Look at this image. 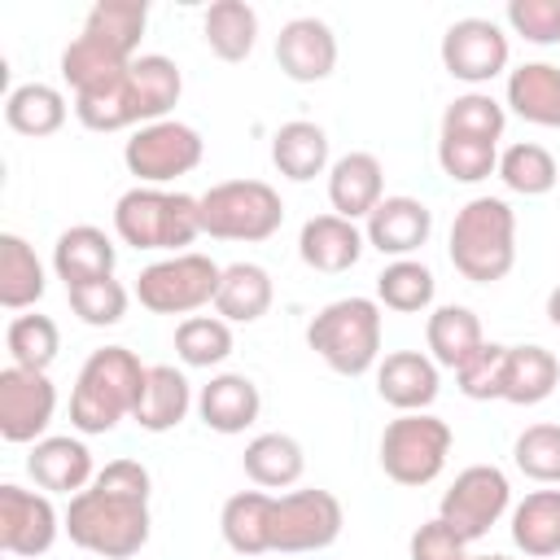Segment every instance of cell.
<instances>
[{
  "label": "cell",
  "instance_id": "obj_1",
  "mask_svg": "<svg viewBox=\"0 0 560 560\" xmlns=\"http://www.w3.org/2000/svg\"><path fill=\"white\" fill-rule=\"evenodd\" d=\"M149 494L153 477L140 459H109L92 486L66 503V538L101 560H131L153 534Z\"/></svg>",
  "mask_w": 560,
  "mask_h": 560
},
{
  "label": "cell",
  "instance_id": "obj_2",
  "mask_svg": "<svg viewBox=\"0 0 560 560\" xmlns=\"http://www.w3.org/2000/svg\"><path fill=\"white\" fill-rule=\"evenodd\" d=\"M144 372L149 368L127 346L92 350L70 389V429L83 438H101V433H114L122 420H131L144 389Z\"/></svg>",
  "mask_w": 560,
  "mask_h": 560
},
{
  "label": "cell",
  "instance_id": "obj_3",
  "mask_svg": "<svg viewBox=\"0 0 560 560\" xmlns=\"http://www.w3.org/2000/svg\"><path fill=\"white\" fill-rule=\"evenodd\" d=\"M451 267L472 284H494L516 267V210L503 197H468L446 236Z\"/></svg>",
  "mask_w": 560,
  "mask_h": 560
},
{
  "label": "cell",
  "instance_id": "obj_4",
  "mask_svg": "<svg viewBox=\"0 0 560 560\" xmlns=\"http://www.w3.org/2000/svg\"><path fill=\"white\" fill-rule=\"evenodd\" d=\"M114 232L122 245L144 254H188L201 236V206L188 192L136 184L114 201Z\"/></svg>",
  "mask_w": 560,
  "mask_h": 560
},
{
  "label": "cell",
  "instance_id": "obj_5",
  "mask_svg": "<svg viewBox=\"0 0 560 560\" xmlns=\"http://www.w3.org/2000/svg\"><path fill=\"white\" fill-rule=\"evenodd\" d=\"M381 337H385L381 302L376 298H359V293L319 306L311 315V324H306V346L337 376H368V372H376Z\"/></svg>",
  "mask_w": 560,
  "mask_h": 560
},
{
  "label": "cell",
  "instance_id": "obj_6",
  "mask_svg": "<svg viewBox=\"0 0 560 560\" xmlns=\"http://www.w3.org/2000/svg\"><path fill=\"white\" fill-rule=\"evenodd\" d=\"M201 236L214 241H271L284 223V201L267 179H223L210 184L201 197Z\"/></svg>",
  "mask_w": 560,
  "mask_h": 560
},
{
  "label": "cell",
  "instance_id": "obj_7",
  "mask_svg": "<svg viewBox=\"0 0 560 560\" xmlns=\"http://www.w3.org/2000/svg\"><path fill=\"white\" fill-rule=\"evenodd\" d=\"M451 446H455V433H451V424L442 416H433V411H402V416H394L385 424L376 455H381V468H385V477L394 486L420 490V486L442 477Z\"/></svg>",
  "mask_w": 560,
  "mask_h": 560
},
{
  "label": "cell",
  "instance_id": "obj_8",
  "mask_svg": "<svg viewBox=\"0 0 560 560\" xmlns=\"http://www.w3.org/2000/svg\"><path fill=\"white\" fill-rule=\"evenodd\" d=\"M223 267L210 254H166L136 276V302L153 315H197L201 306H214Z\"/></svg>",
  "mask_w": 560,
  "mask_h": 560
},
{
  "label": "cell",
  "instance_id": "obj_9",
  "mask_svg": "<svg viewBox=\"0 0 560 560\" xmlns=\"http://www.w3.org/2000/svg\"><path fill=\"white\" fill-rule=\"evenodd\" d=\"M206 158V140L192 122L184 118H162V122H144L127 136L122 144V162L136 175V184L149 188H166L179 175H192Z\"/></svg>",
  "mask_w": 560,
  "mask_h": 560
},
{
  "label": "cell",
  "instance_id": "obj_10",
  "mask_svg": "<svg viewBox=\"0 0 560 560\" xmlns=\"http://www.w3.org/2000/svg\"><path fill=\"white\" fill-rule=\"evenodd\" d=\"M346 529V508L332 490L302 486L276 494L271 508V551L280 556H302V551H324L341 538Z\"/></svg>",
  "mask_w": 560,
  "mask_h": 560
},
{
  "label": "cell",
  "instance_id": "obj_11",
  "mask_svg": "<svg viewBox=\"0 0 560 560\" xmlns=\"http://www.w3.org/2000/svg\"><path fill=\"white\" fill-rule=\"evenodd\" d=\"M508 512H512V481L499 464H468L464 472H455V481L438 503V516L464 542L486 538Z\"/></svg>",
  "mask_w": 560,
  "mask_h": 560
},
{
  "label": "cell",
  "instance_id": "obj_12",
  "mask_svg": "<svg viewBox=\"0 0 560 560\" xmlns=\"http://www.w3.org/2000/svg\"><path fill=\"white\" fill-rule=\"evenodd\" d=\"M438 52H442V70L455 83H468V92H477L490 79L508 74V61H512L508 31L494 18H455L446 26Z\"/></svg>",
  "mask_w": 560,
  "mask_h": 560
},
{
  "label": "cell",
  "instance_id": "obj_13",
  "mask_svg": "<svg viewBox=\"0 0 560 560\" xmlns=\"http://www.w3.org/2000/svg\"><path fill=\"white\" fill-rule=\"evenodd\" d=\"M66 534V516L57 512L52 494L26 490L18 481L0 486V551L18 560H35L52 551V542Z\"/></svg>",
  "mask_w": 560,
  "mask_h": 560
},
{
  "label": "cell",
  "instance_id": "obj_14",
  "mask_svg": "<svg viewBox=\"0 0 560 560\" xmlns=\"http://www.w3.org/2000/svg\"><path fill=\"white\" fill-rule=\"evenodd\" d=\"M57 416V385L48 372L31 368H0V438L13 446H35L48 438V424Z\"/></svg>",
  "mask_w": 560,
  "mask_h": 560
},
{
  "label": "cell",
  "instance_id": "obj_15",
  "mask_svg": "<svg viewBox=\"0 0 560 560\" xmlns=\"http://www.w3.org/2000/svg\"><path fill=\"white\" fill-rule=\"evenodd\" d=\"M363 236L368 249H376L381 258H416L429 236H433V210L420 197L407 192H389L368 219H363Z\"/></svg>",
  "mask_w": 560,
  "mask_h": 560
},
{
  "label": "cell",
  "instance_id": "obj_16",
  "mask_svg": "<svg viewBox=\"0 0 560 560\" xmlns=\"http://www.w3.org/2000/svg\"><path fill=\"white\" fill-rule=\"evenodd\" d=\"M26 472H31L35 490L74 499L79 490L92 486L96 464H92V451H88L83 433H48V438H39V442L31 446Z\"/></svg>",
  "mask_w": 560,
  "mask_h": 560
},
{
  "label": "cell",
  "instance_id": "obj_17",
  "mask_svg": "<svg viewBox=\"0 0 560 560\" xmlns=\"http://www.w3.org/2000/svg\"><path fill=\"white\" fill-rule=\"evenodd\" d=\"M276 61L293 83H324L337 70V35L324 18H289L276 35Z\"/></svg>",
  "mask_w": 560,
  "mask_h": 560
},
{
  "label": "cell",
  "instance_id": "obj_18",
  "mask_svg": "<svg viewBox=\"0 0 560 560\" xmlns=\"http://www.w3.org/2000/svg\"><path fill=\"white\" fill-rule=\"evenodd\" d=\"M442 394V368L424 350H389L376 363V398L402 411H429Z\"/></svg>",
  "mask_w": 560,
  "mask_h": 560
},
{
  "label": "cell",
  "instance_id": "obj_19",
  "mask_svg": "<svg viewBox=\"0 0 560 560\" xmlns=\"http://www.w3.org/2000/svg\"><path fill=\"white\" fill-rule=\"evenodd\" d=\"M385 197H389L385 192V166H381L376 153L350 149V153L332 158V166H328V206H332V214L363 223Z\"/></svg>",
  "mask_w": 560,
  "mask_h": 560
},
{
  "label": "cell",
  "instance_id": "obj_20",
  "mask_svg": "<svg viewBox=\"0 0 560 560\" xmlns=\"http://www.w3.org/2000/svg\"><path fill=\"white\" fill-rule=\"evenodd\" d=\"M368 249V236L354 219H341V214H311L298 232V258L319 271V276H341L350 271Z\"/></svg>",
  "mask_w": 560,
  "mask_h": 560
},
{
  "label": "cell",
  "instance_id": "obj_21",
  "mask_svg": "<svg viewBox=\"0 0 560 560\" xmlns=\"http://www.w3.org/2000/svg\"><path fill=\"white\" fill-rule=\"evenodd\" d=\"M197 416H201L206 429H214L223 438H236L262 416V394L245 372H214L197 389Z\"/></svg>",
  "mask_w": 560,
  "mask_h": 560
},
{
  "label": "cell",
  "instance_id": "obj_22",
  "mask_svg": "<svg viewBox=\"0 0 560 560\" xmlns=\"http://www.w3.org/2000/svg\"><path fill=\"white\" fill-rule=\"evenodd\" d=\"M114 267H118V245L96 223H74L52 245V271L66 289L88 284V280H109Z\"/></svg>",
  "mask_w": 560,
  "mask_h": 560
},
{
  "label": "cell",
  "instance_id": "obj_23",
  "mask_svg": "<svg viewBox=\"0 0 560 560\" xmlns=\"http://www.w3.org/2000/svg\"><path fill=\"white\" fill-rule=\"evenodd\" d=\"M271 166L293 179V184H311L315 175H328L332 166V144L328 131L311 118H289L271 131Z\"/></svg>",
  "mask_w": 560,
  "mask_h": 560
},
{
  "label": "cell",
  "instance_id": "obj_24",
  "mask_svg": "<svg viewBox=\"0 0 560 560\" xmlns=\"http://www.w3.org/2000/svg\"><path fill=\"white\" fill-rule=\"evenodd\" d=\"M192 407H197V394H192L188 376L175 363H153L144 372V389H140V402H136L131 420L144 433H171L188 420Z\"/></svg>",
  "mask_w": 560,
  "mask_h": 560
},
{
  "label": "cell",
  "instance_id": "obj_25",
  "mask_svg": "<svg viewBox=\"0 0 560 560\" xmlns=\"http://www.w3.org/2000/svg\"><path fill=\"white\" fill-rule=\"evenodd\" d=\"M503 105L534 122V127H551L560 131V66L556 61H521L508 70V88H503Z\"/></svg>",
  "mask_w": 560,
  "mask_h": 560
},
{
  "label": "cell",
  "instance_id": "obj_26",
  "mask_svg": "<svg viewBox=\"0 0 560 560\" xmlns=\"http://www.w3.org/2000/svg\"><path fill=\"white\" fill-rule=\"evenodd\" d=\"M508 529H512V547L525 560H551L560 556V490H529L521 503H512L508 512Z\"/></svg>",
  "mask_w": 560,
  "mask_h": 560
},
{
  "label": "cell",
  "instance_id": "obj_27",
  "mask_svg": "<svg viewBox=\"0 0 560 560\" xmlns=\"http://www.w3.org/2000/svg\"><path fill=\"white\" fill-rule=\"evenodd\" d=\"M276 302V284H271V271L262 262H228L223 267V280H219V293H214V315L228 319V324H258Z\"/></svg>",
  "mask_w": 560,
  "mask_h": 560
},
{
  "label": "cell",
  "instance_id": "obj_28",
  "mask_svg": "<svg viewBox=\"0 0 560 560\" xmlns=\"http://www.w3.org/2000/svg\"><path fill=\"white\" fill-rule=\"evenodd\" d=\"M271 508H276V494L271 490H236L223 512H219V534L223 542L245 556V560H258L271 551Z\"/></svg>",
  "mask_w": 560,
  "mask_h": 560
},
{
  "label": "cell",
  "instance_id": "obj_29",
  "mask_svg": "<svg viewBox=\"0 0 560 560\" xmlns=\"http://www.w3.org/2000/svg\"><path fill=\"white\" fill-rule=\"evenodd\" d=\"M127 83H131V101H136L140 127L171 118V109L184 96V74L166 52H140L131 61V70H127Z\"/></svg>",
  "mask_w": 560,
  "mask_h": 560
},
{
  "label": "cell",
  "instance_id": "obj_30",
  "mask_svg": "<svg viewBox=\"0 0 560 560\" xmlns=\"http://www.w3.org/2000/svg\"><path fill=\"white\" fill-rule=\"evenodd\" d=\"M241 468L258 490H293L306 472V451L293 433H258L245 442Z\"/></svg>",
  "mask_w": 560,
  "mask_h": 560
},
{
  "label": "cell",
  "instance_id": "obj_31",
  "mask_svg": "<svg viewBox=\"0 0 560 560\" xmlns=\"http://www.w3.org/2000/svg\"><path fill=\"white\" fill-rule=\"evenodd\" d=\"M70 109H74V105L66 101V92L52 88V83H39V79L18 83V88L4 96V122H9V131L31 136V140L57 136V131L66 127Z\"/></svg>",
  "mask_w": 560,
  "mask_h": 560
},
{
  "label": "cell",
  "instance_id": "obj_32",
  "mask_svg": "<svg viewBox=\"0 0 560 560\" xmlns=\"http://www.w3.org/2000/svg\"><path fill=\"white\" fill-rule=\"evenodd\" d=\"M44 289H48V276L35 245L18 232H0V306L13 315L35 311Z\"/></svg>",
  "mask_w": 560,
  "mask_h": 560
},
{
  "label": "cell",
  "instance_id": "obj_33",
  "mask_svg": "<svg viewBox=\"0 0 560 560\" xmlns=\"http://www.w3.org/2000/svg\"><path fill=\"white\" fill-rule=\"evenodd\" d=\"M131 61H136V57H122L114 44H105V39H96V35H88V31H79V35L61 48V61H57V66H61L66 88H70L74 96H83V92H96V88L122 79Z\"/></svg>",
  "mask_w": 560,
  "mask_h": 560
},
{
  "label": "cell",
  "instance_id": "obj_34",
  "mask_svg": "<svg viewBox=\"0 0 560 560\" xmlns=\"http://www.w3.org/2000/svg\"><path fill=\"white\" fill-rule=\"evenodd\" d=\"M560 385V359L547 346H508V363H503V402L512 407H538L542 398H551Z\"/></svg>",
  "mask_w": 560,
  "mask_h": 560
},
{
  "label": "cell",
  "instance_id": "obj_35",
  "mask_svg": "<svg viewBox=\"0 0 560 560\" xmlns=\"http://www.w3.org/2000/svg\"><path fill=\"white\" fill-rule=\"evenodd\" d=\"M481 341H486V332H481V319H477L472 306L446 302V306H433L429 319H424V346H429V359L438 368L455 372Z\"/></svg>",
  "mask_w": 560,
  "mask_h": 560
},
{
  "label": "cell",
  "instance_id": "obj_36",
  "mask_svg": "<svg viewBox=\"0 0 560 560\" xmlns=\"http://www.w3.org/2000/svg\"><path fill=\"white\" fill-rule=\"evenodd\" d=\"M201 39L219 61H245L258 44V9L245 0H214L201 18Z\"/></svg>",
  "mask_w": 560,
  "mask_h": 560
},
{
  "label": "cell",
  "instance_id": "obj_37",
  "mask_svg": "<svg viewBox=\"0 0 560 560\" xmlns=\"http://www.w3.org/2000/svg\"><path fill=\"white\" fill-rule=\"evenodd\" d=\"M508 192L516 197H547L556 184H560V166L551 158V149H542L538 140H516L499 153V171Z\"/></svg>",
  "mask_w": 560,
  "mask_h": 560
},
{
  "label": "cell",
  "instance_id": "obj_38",
  "mask_svg": "<svg viewBox=\"0 0 560 560\" xmlns=\"http://www.w3.org/2000/svg\"><path fill=\"white\" fill-rule=\"evenodd\" d=\"M433 293H438V280L420 258H394L376 276V302L398 315L433 311Z\"/></svg>",
  "mask_w": 560,
  "mask_h": 560
},
{
  "label": "cell",
  "instance_id": "obj_39",
  "mask_svg": "<svg viewBox=\"0 0 560 560\" xmlns=\"http://www.w3.org/2000/svg\"><path fill=\"white\" fill-rule=\"evenodd\" d=\"M144 26H149V4L144 0H96L79 31L114 44L122 57H140Z\"/></svg>",
  "mask_w": 560,
  "mask_h": 560
},
{
  "label": "cell",
  "instance_id": "obj_40",
  "mask_svg": "<svg viewBox=\"0 0 560 560\" xmlns=\"http://www.w3.org/2000/svg\"><path fill=\"white\" fill-rule=\"evenodd\" d=\"M4 346H9V363L31 368V372H48L57 350H61V328L52 315L39 311H22L9 319L4 328Z\"/></svg>",
  "mask_w": 560,
  "mask_h": 560
},
{
  "label": "cell",
  "instance_id": "obj_41",
  "mask_svg": "<svg viewBox=\"0 0 560 560\" xmlns=\"http://www.w3.org/2000/svg\"><path fill=\"white\" fill-rule=\"evenodd\" d=\"M508 127V105L494 101L490 92H459L446 109H442V136H468V140H486L499 144Z\"/></svg>",
  "mask_w": 560,
  "mask_h": 560
},
{
  "label": "cell",
  "instance_id": "obj_42",
  "mask_svg": "<svg viewBox=\"0 0 560 560\" xmlns=\"http://www.w3.org/2000/svg\"><path fill=\"white\" fill-rule=\"evenodd\" d=\"M236 350L232 324L219 315H188L175 324V359L184 368H219Z\"/></svg>",
  "mask_w": 560,
  "mask_h": 560
},
{
  "label": "cell",
  "instance_id": "obj_43",
  "mask_svg": "<svg viewBox=\"0 0 560 560\" xmlns=\"http://www.w3.org/2000/svg\"><path fill=\"white\" fill-rule=\"evenodd\" d=\"M438 166L451 184H481L499 171V144L468 136H438Z\"/></svg>",
  "mask_w": 560,
  "mask_h": 560
},
{
  "label": "cell",
  "instance_id": "obj_44",
  "mask_svg": "<svg viewBox=\"0 0 560 560\" xmlns=\"http://www.w3.org/2000/svg\"><path fill=\"white\" fill-rule=\"evenodd\" d=\"M66 302L70 311L88 324V328H114L127 319V306H131V293L122 280H88V284H74L66 289Z\"/></svg>",
  "mask_w": 560,
  "mask_h": 560
},
{
  "label": "cell",
  "instance_id": "obj_45",
  "mask_svg": "<svg viewBox=\"0 0 560 560\" xmlns=\"http://www.w3.org/2000/svg\"><path fill=\"white\" fill-rule=\"evenodd\" d=\"M512 464L538 486H560V424L521 429L512 442Z\"/></svg>",
  "mask_w": 560,
  "mask_h": 560
},
{
  "label": "cell",
  "instance_id": "obj_46",
  "mask_svg": "<svg viewBox=\"0 0 560 560\" xmlns=\"http://www.w3.org/2000/svg\"><path fill=\"white\" fill-rule=\"evenodd\" d=\"M503 363H508V346L503 341H481L459 368H455V385L464 398L472 402H490L503 394Z\"/></svg>",
  "mask_w": 560,
  "mask_h": 560
},
{
  "label": "cell",
  "instance_id": "obj_47",
  "mask_svg": "<svg viewBox=\"0 0 560 560\" xmlns=\"http://www.w3.org/2000/svg\"><path fill=\"white\" fill-rule=\"evenodd\" d=\"M503 22L525 44H538V48L560 44V0H508Z\"/></svg>",
  "mask_w": 560,
  "mask_h": 560
},
{
  "label": "cell",
  "instance_id": "obj_48",
  "mask_svg": "<svg viewBox=\"0 0 560 560\" xmlns=\"http://www.w3.org/2000/svg\"><path fill=\"white\" fill-rule=\"evenodd\" d=\"M407 560H468V542H464L442 516H429V521L411 534Z\"/></svg>",
  "mask_w": 560,
  "mask_h": 560
},
{
  "label": "cell",
  "instance_id": "obj_49",
  "mask_svg": "<svg viewBox=\"0 0 560 560\" xmlns=\"http://www.w3.org/2000/svg\"><path fill=\"white\" fill-rule=\"evenodd\" d=\"M547 319H551V324L560 328V284H556V289L547 293Z\"/></svg>",
  "mask_w": 560,
  "mask_h": 560
},
{
  "label": "cell",
  "instance_id": "obj_50",
  "mask_svg": "<svg viewBox=\"0 0 560 560\" xmlns=\"http://www.w3.org/2000/svg\"><path fill=\"white\" fill-rule=\"evenodd\" d=\"M468 560H512V556H494V551H490V556H468Z\"/></svg>",
  "mask_w": 560,
  "mask_h": 560
}]
</instances>
